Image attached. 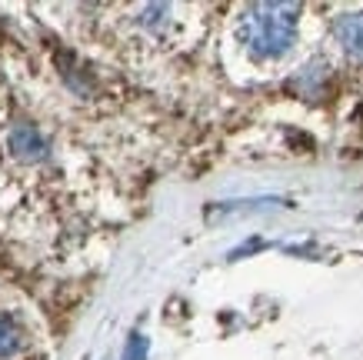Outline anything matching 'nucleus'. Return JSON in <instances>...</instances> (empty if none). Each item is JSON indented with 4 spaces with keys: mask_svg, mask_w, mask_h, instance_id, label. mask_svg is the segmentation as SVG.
Wrapping results in <instances>:
<instances>
[{
    "mask_svg": "<svg viewBox=\"0 0 363 360\" xmlns=\"http://www.w3.org/2000/svg\"><path fill=\"white\" fill-rule=\"evenodd\" d=\"M33 327L21 310L0 307V360H30Z\"/></svg>",
    "mask_w": 363,
    "mask_h": 360,
    "instance_id": "obj_2",
    "label": "nucleus"
},
{
    "mask_svg": "<svg viewBox=\"0 0 363 360\" xmlns=\"http://www.w3.org/2000/svg\"><path fill=\"white\" fill-rule=\"evenodd\" d=\"M333 37L343 44V50L357 60H363V13H343L333 21Z\"/></svg>",
    "mask_w": 363,
    "mask_h": 360,
    "instance_id": "obj_4",
    "label": "nucleus"
},
{
    "mask_svg": "<svg viewBox=\"0 0 363 360\" xmlns=\"http://www.w3.org/2000/svg\"><path fill=\"white\" fill-rule=\"evenodd\" d=\"M297 4H250L240 21V40L264 60L284 57L297 37Z\"/></svg>",
    "mask_w": 363,
    "mask_h": 360,
    "instance_id": "obj_1",
    "label": "nucleus"
},
{
    "mask_svg": "<svg viewBox=\"0 0 363 360\" xmlns=\"http://www.w3.org/2000/svg\"><path fill=\"white\" fill-rule=\"evenodd\" d=\"M7 143H11V153L23 164H40L50 157V143L40 133V127H33V124H13L7 133Z\"/></svg>",
    "mask_w": 363,
    "mask_h": 360,
    "instance_id": "obj_3",
    "label": "nucleus"
},
{
    "mask_svg": "<svg viewBox=\"0 0 363 360\" xmlns=\"http://www.w3.org/2000/svg\"><path fill=\"white\" fill-rule=\"evenodd\" d=\"M147 357V340L140 337V334H133L130 344H127V354H123V360H143Z\"/></svg>",
    "mask_w": 363,
    "mask_h": 360,
    "instance_id": "obj_5",
    "label": "nucleus"
}]
</instances>
